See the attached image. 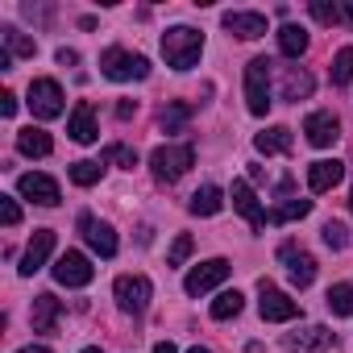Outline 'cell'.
I'll list each match as a JSON object with an SVG mask.
<instances>
[{
	"label": "cell",
	"instance_id": "cell-1",
	"mask_svg": "<svg viewBox=\"0 0 353 353\" xmlns=\"http://www.w3.org/2000/svg\"><path fill=\"white\" fill-rule=\"evenodd\" d=\"M200 54H204V34L200 30H192V26H170L162 34V59H166V67L192 71L200 63Z\"/></svg>",
	"mask_w": 353,
	"mask_h": 353
},
{
	"label": "cell",
	"instance_id": "cell-2",
	"mask_svg": "<svg viewBox=\"0 0 353 353\" xmlns=\"http://www.w3.org/2000/svg\"><path fill=\"white\" fill-rule=\"evenodd\" d=\"M196 166V150L188 145V141H166V145H158L154 154H150V170H154V179L158 183H174V179H183V174Z\"/></svg>",
	"mask_w": 353,
	"mask_h": 353
},
{
	"label": "cell",
	"instance_id": "cell-3",
	"mask_svg": "<svg viewBox=\"0 0 353 353\" xmlns=\"http://www.w3.org/2000/svg\"><path fill=\"white\" fill-rule=\"evenodd\" d=\"M100 75L112 79V83H129V79H145L150 75V59L145 54H133L125 46H108L100 54Z\"/></svg>",
	"mask_w": 353,
	"mask_h": 353
},
{
	"label": "cell",
	"instance_id": "cell-4",
	"mask_svg": "<svg viewBox=\"0 0 353 353\" xmlns=\"http://www.w3.org/2000/svg\"><path fill=\"white\" fill-rule=\"evenodd\" d=\"M270 59H250L245 63V108L254 112V117H266L270 112Z\"/></svg>",
	"mask_w": 353,
	"mask_h": 353
},
{
	"label": "cell",
	"instance_id": "cell-5",
	"mask_svg": "<svg viewBox=\"0 0 353 353\" xmlns=\"http://www.w3.org/2000/svg\"><path fill=\"white\" fill-rule=\"evenodd\" d=\"M112 299H117V307L125 316H141L150 307V299H154V287H150L145 274H121L112 283Z\"/></svg>",
	"mask_w": 353,
	"mask_h": 353
},
{
	"label": "cell",
	"instance_id": "cell-6",
	"mask_svg": "<svg viewBox=\"0 0 353 353\" xmlns=\"http://www.w3.org/2000/svg\"><path fill=\"white\" fill-rule=\"evenodd\" d=\"M258 312H262V320H270V324H287V320H295L299 316V303L287 295V291H279L274 283H258Z\"/></svg>",
	"mask_w": 353,
	"mask_h": 353
},
{
	"label": "cell",
	"instance_id": "cell-7",
	"mask_svg": "<svg viewBox=\"0 0 353 353\" xmlns=\"http://www.w3.org/2000/svg\"><path fill=\"white\" fill-rule=\"evenodd\" d=\"M67 96H63V88H59V79H34L30 83V112L38 117V121H54V117H63V104Z\"/></svg>",
	"mask_w": 353,
	"mask_h": 353
},
{
	"label": "cell",
	"instance_id": "cell-8",
	"mask_svg": "<svg viewBox=\"0 0 353 353\" xmlns=\"http://www.w3.org/2000/svg\"><path fill=\"white\" fill-rule=\"evenodd\" d=\"M229 262L225 258H208V262H200V266H192L188 270V279H183V291L188 295H204V291H212V287H221L225 279H229Z\"/></svg>",
	"mask_w": 353,
	"mask_h": 353
},
{
	"label": "cell",
	"instance_id": "cell-9",
	"mask_svg": "<svg viewBox=\"0 0 353 353\" xmlns=\"http://www.w3.org/2000/svg\"><path fill=\"white\" fill-rule=\"evenodd\" d=\"M96 279V266L79 254V250H67L59 262H54V283H63V287H88Z\"/></svg>",
	"mask_w": 353,
	"mask_h": 353
},
{
	"label": "cell",
	"instance_id": "cell-10",
	"mask_svg": "<svg viewBox=\"0 0 353 353\" xmlns=\"http://www.w3.org/2000/svg\"><path fill=\"white\" fill-rule=\"evenodd\" d=\"M17 192H21L26 200H34V204H42V208H54V204L63 200V192H59V183L50 179V174H38V170H30V174H21V179H17Z\"/></svg>",
	"mask_w": 353,
	"mask_h": 353
},
{
	"label": "cell",
	"instance_id": "cell-11",
	"mask_svg": "<svg viewBox=\"0 0 353 353\" xmlns=\"http://www.w3.org/2000/svg\"><path fill=\"white\" fill-rule=\"evenodd\" d=\"M79 233H83V241H88L100 258H112V254H117V229H112L108 221H96L92 212H83V216H79Z\"/></svg>",
	"mask_w": 353,
	"mask_h": 353
},
{
	"label": "cell",
	"instance_id": "cell-12",
	"mask_svg": "<svg viewBox=\"0 0 353 353\" xmlns=\"http://www.w3.org/2000/svg\"><path fill=\"white\" fill-rule=\"evenodd\" d=\"M279 258L287 262V279H291L295 287H312V279H316V258H312L307 250H299L295 241H287V245H279Z\"/></svg>",
	"mask_w": 353,
	"mask_h": 353
},
{
	"label": "cell",
	"instance_id": "cell-13",
	"mask_svg": "<svg viewBox=\"0 0 353 353\" xmlns=\"http://www.w3.org/2000/svg\"><path fill=\"white\" fill-rule=\"evenodd\" d=\"M283 345H287L291 353H324V349L332 345V332H328L324 324H303V328L287 332Z\"/></svg>",
	"mask_w": 353,
	"mask_h": 353
},
{
	"label": "cell",
	"instance_id": "cell-14",
	"mask_svg": "<svg viewBox=\"0 0 353 353\" xmlns=\"http://www.w3.org/2000/svg\"><path fill=\"white\" fill-rule=\"evenodd\" d=\"M54 254V229H34V241H30V250H26V258H21V279H34L42 266H46V258Z\"/></svg>",
	"mask_w": 353,
	"mask_h": 353
},
{
	"label": "cell",
	"instance_id": "cell-15",
	"mask_svg": "<svg viewBox=\"0 0 353 353\" xmlns=\"http://www.w3.org/2000/svg\"><path fill=\"white\" fill-rule=\"evenodd\" d=\"M229 200H233V208L250 221V229H254V233H262V229H266V212H262V204H258V196H254V188H250L245 179H237V183H233Z\"/></svg>",
	"mask_w": 353,
	"mask_h": 353
},
{
	"label": "cell",
	"instance_id": "cell-16",
	"mask_svg": "<svg viewBox=\"0 0 353 353\" xmlns=\"http://www.w3.org/2000/svg\"><path fill=\"white\" fill-rule=\"evenodd\" d=\"M67 133H71V141H79V145H92V141L100 137V125H96V108H92L88 100H79V104L71 108Z\"/></svg>",
	"mask_w": 353,
	"mask_h": 353
},
{
	"label": "cell",
	"instance_id": "cell-17",
	"mask_svg": "<svg viewBox=\"0 0 353 353\" xmlns=\"http://www.w3.org/2000/svg\"><path fill=\"white\" fill-rule=\"evenodd\" d=\"M303 133H307V141H312L316 150H328V145L341 137V121H336L332 112L320 108V112H312V117L303 121Z\"/></svg>",
	"mask_w": 353,
	"mask_h": 353
},
{
	"label": "cell",
	"instance_id": "cell-18",
	"mask_svg": "<svg viewBox=\"0 0 353 353\" xmlns=\"http://www.w3.org/2000/svg\"><path fill=\"white\" fill-rule=\"evenodd\" d=\"M221 21H225V30H229L233 38H241V42H254V38L266 34V17H262V13H245V9H237V13H225Z\"/></svg>",
	"mask_w": 353,
	"mask_h": 353
},
{
	"label": "cell",
	"instance_id": "cell-19",
	"mask_svg": "<svg viewBox=\"0 0 353 353\" xmlns=\"http://www.w3.org/2000/svg\"><path fill=\"white\" fill-rule=\"evenodd\" d=\"M341 174H345V166H341L336 158H320V162L307 166V188H312L316 196H324V192H332V188L341 183Z\"/></svg>",
	"mask_w": 353,
	"mask_h": 353
},
{
	"label": "cell",
	"instance_id": "cell-20",
	"mask_svg": "<svg viewBox=\"0 0 353 353\" xmlns=\"http://www.w3.org/2000/svg\"><path fill=\"white\" fill-rule=\"evenodd\" d=\"M59 316H63V299H54L50 291L34 295V312H30L34 332H54V328H59Z\"/></svg>",
	"mask_w": 353,
	"mask_h": 353
},
{
	"label": "cell",
	"instance_id": "cell-21",
	"mask_svg": "<svg viewBox=\"0 0 353 353\" xmlns=\"http://www.w3.org/2000/svg\"><path fill=\"white\" fill-rule=\"evenodd\" d=\"M254 145H258V154H291L295 137H291L287 125H270V129H262V133L254 137Z\"/></svg>",
	"mask_w": 353,
	"mask_h": 353
},
{
	"label": "cell",
	"instance_id": "cell-22",
	"mask_svg": "<svg viewBox=\"0 0 353 353\" xmlns=\"http://www.w3.org/2000/svg\"><path fill=\"white\" fill-rule=\"evenodd\" d=\"M225 208V192L216 188V183H208V188H200L192 200H188V212L192 216H216Z\"/></svg>",
	"mask_w": 353,
	"mask_h": 353
},
{
	"label": "cell",
	"instance_id": "cell-23",
	"mask_svg": "<svg viewBox=\"0 0 353 353\" xmlns=\"http://www.w3.org/2000/svg\"><path fill=\"white\" fill-rule=\"evenodd\" d=\"M17 150H21L26 158H46V154L54 150V141H50L46 129H34V125H30V129L17 133Z\"/></svg>",
	"mask_w": 353,
	"mask_h": 353
},
{
	"label": "cell",
	"instance_id": "cell-24",
	"mask_svg": "<svg viewBox=\"0 0 353 353\" xmlns=\"http://www.w3.org/2000/svg\"><path fill=\"white\" fill-rule=\"evenodd\" d=\"M312 88H316V79L307 71H299V67H287L283 71V100H307Z\"/></svg>",
	"mask_w": 353,
	"mask_h": 353
},
{
	"label": "cell",
	"instance_id": "cell-25",
	"mask_svg": "<svg viewBox=\"0 0 353 353\" xmlns=\"http://www.w3.org/2000/svg\"><path fill=\"white\" fill-rule=\"evenodd\" d=\"M188 121H192V104L174 100V104H166V108H162L158 129H162V133H183V129H188Z\"/></svg>",
	"mask_w": 353,
	"mask_h": 353
},
{
	"label": "cell",
	"instance_id": "cell-26",
	"mask_svg": "<svg viewBox=\"0 0 353 353\" xmlns=\"http://www.w3.org/2000/svg\"><path fill=\"white\" fill-rule=\"evenodd\" d=\"M0 38H5V50H9V54H17V59H34V54H38V42H34V38H26L17 26H5V30H0Z\"/></svg>",
	"mask_w": 353,
	"mask_h": 353
},
{
	"label": "cell",
	"instance_id": "cell-27",
	"mask_svg": "<svg viewBox=\"0 0 353 353\" xmlns=\"http://www.w3.org/2000/svg\"><path fill=\"white\" fill-rule=\"evenodd\" d=\"M279 50H283L287 59H299V54L307 50V30H303V26H283V30H279Z\"/></svg>",
	"mask_w": 353,
	"mask_h": 353
},
{
	"label": "cell",
	"instance_id": "cell-28",
	"mask_svg": "<svg viewBox=\"0 0 353 353\" xmlns=\"http://www.w3.org/2000/svg\"><path fill=\"white\" fill-rule=\"evenodd\" d=\"M312 212V200H287L274 212H266V225H287V221H303Z\"/></svg>",
	"mask_w": 353,
	"mask_h": 353
},
{
	"label": "cell",
	"instance_id": "cell-29",
	"mask_svg": "<svg viewBox=\"0 0 353 353\" xmlns=\"http://www.w3.org/2000/svg\"><path fill=\"white\" fill-rule=\"evenodd\" d=\"M324 303H328L332 316H353V287L349 283H332L328 295H324Z\"/></svg>",
	"mask_w": 353,
	"mask_h": 353
},
{
	"label": "cell",
	"instance_id": "cell-30",
	"mask_svg": "<svg viewBox=\"0 0 353 353\" xmlns=\"http://www.w3.org/2000/svg\"><path fill=\"white\" fill-rule=\"evenodd\" d=\"M100 174H104V162H92V158H79V162H71V183H79V188H92V183H100Z\"/></svg>",
	"mask_w": 353,
	"mask_h": 353
},
{
	"label": "cell",
	"instance_id": "cell-31",
	"mask_svg": "<svg viewBox=\"0 0 353 353\" xmlns=\"http://www.w3.org/2000/svg\"><path fill=\"white\" fill-rule=\"evenodd\" d=\"M245 307V295L241 291H221L216 299H212V320H229V316H237Z\"/></svg>",
	"mask_w": 353,
	"mask_h": 353
},
{
	"label": "cell",
	"instance_id": "cell-32",
	"mask_svg": "<svg viewBox=\"0 0 353 353\" xmlns=\"http://www.w3.org/2000/svg\"><path fill=\"white\" fill-rule=\"evenodd\" d=\"M100 162H104V166H125V170H133V166H137V150H129V145L112 141V145H104Z\"/></svg>",
	"mask_w": 353,
	"mask_h": 353
},
{
	"label": "cell",
	"instance_id": "cell-33",
	"mask_svg": "<svg viewBox=\"0 0 353 353\" xmlns=\"http://www.w3.org/2000/svg\"><path fill=\"white\" fill-rule=\"evenodd\" d=\"M332 83L336 88L353 83V46H341L336 50V59H332Z\"/></svg>",
	"mask_w": 353,
	"mask_h": 353
},
{
	"label": "cell",
	"instance_id": "cell-34",
	"mask_svg": "<svg viewBox=\"0 0 353 353\" xmlns=\"http://www.w3.org/2000/svg\"><path fill=\"white\" fill-rule=\"evenodd\" d=\"M307 13H312L320 26H341V21H345L341 5H328V0H312V5H307Z\"/></svg>",
	"mask_w": 353,
	"mask_h": 353
},
{
	"label": "cell",
	"instance_id": "cell-35",
	"mask_svg": "<svg viewBox=\"0 0 353 353\" xmlns=\"http://www.w3.org/2000/svg\"><path fill=\"white\" fill-rule=\"evenodd\" d=\"M320 237H324V245H328V250H336V254L349 245V229H345L341 221H328V225L320 229Z\"/></svg>",
	"mask_w": 353,
	"mask_h": 353
},
{
	"label": "cell",
	"instance_id": "cell-36",
	"mask_svg": "<svg viewBox=\"0 0 353 353\" xmlns=\"http://www.w3.org/2000/svg\"><path fill=\"white\" fill-rule=\"evenodd\" d=\"M192 250H196V241L188 233H179V237H174V245H170V254H166V266H183L192 258Z\"/></svg>",
	"mask_w": 353,
	"mask_h": 353
},
{
	"label": "cell",
	"instance_id": "cell-37",
	"mask_svg": "<svg viewBox=\"0 0 353 353\" xmlns=\"http://www.w3.org/2000/svg\"><path fill=\"white\" fill-rule=\"evenodd\" d=\"M0 221H5L9 229L21 221V208H17V200H13V196H0Z\"/></svg>",
	"mask_w": 353,
	"mask_h": 353
},
{
	"label": "cell",
	"instance_id": "cell-38",
	"mask_svg": "<svg viewBox=\"0 0 353 353\" xmlns=\"http://www.w3.org/2000/svg\"><path fill=\"white\" fill-rule=\"evenodd\" d=\"M17 112V96L13 92H0V117H13Z\"/></svg>",
	"mask_w": 353,
	"mask_h": 353
},
{
	"label": "cell",
	"instance_id": "cell-39",
	"mask_svg": "<svg viewBox=\"0 0 353 353\" xmlns=\"http://www.w3.org/2000/svg\"><path fill=\"white\" fill-rule=\"evenodd\" d=\"M133 112H137V104H133V100H121V104H117V117H121V121H129Z\"/></svg>",
	"mask_w": 353,
	"mask_h": 353
},
{
	"label": "cell",
	"instance_id": "cell-40",
	"mask_svg": "<svg viewBox=\"0 0 353 353\" xmlns=\"http://www.w3.org/2000/svg\"><path fill=\"white\" fill-rule=\"evenodd\" d=\"M59 63H63V67H75V63H79V54H75V50H67V46H63V50H59Z\"/></svg>",
	"mask_w": 353,
	"mask_h": 353
},
{
	"label": "cell",
	"instance_id": "cell-41",
	"mask_svg": "<svg viewBox=\"0 0 353 353\" xmlns=\"http://www.w3.org/2000/svg\"><path fill=\"white\" fill-rule=\"evenodd\" d=\"M154 353H179V349H174L170 341H158V345H154Z\"/></svg>",
	"mask_w": 353,
	"mask_h": 353
},
{
	"label": "cell",
	"instance_id": "cell-42",
	"mask_svg": "<svg viewBox=\"0 0 353 353\" xmlns=\"http://www.w3.org/2000/svg\"><path fill=\"white\" fill-rule=\"evenodd\" d=\"M17 353H50L46 345H26V349H17Z\"/></svg>",
	"mask_w": 353,
	"mask_h": 353
},
{
	"label": "cell",
	"instance_id": "cell-43",
	"mask_svg": "<svg viewBox=\"0 0 353 353\" xmlns=\"http://www.w3.org/2000/svg\"><path fill=\"white\" fill-rule=\"evenodd\" d=\"M341 13H345V21L353 26V0H349V5H341Z\"/></svg>",
	"mask_w": 353,
	"mask_h": 353
},
{
	"label": "cell",
	"instance_id": "cell-44",
	"mask_svg": "<svg viewBox=\"0 0 353 353\" xmlns=\"http://www.w3.org/2000/svg\"><path fill=\"white\" fill-rule=\"evenodd\" d=\"M188 353H208V349H200V345H196V349H188Z\"/></svg>",
	"mask_w": 353,
	"mask_h": 353
},
{
	"label": "cell",
	"instance_id": "cell-45",
	"mask_svg": "<svg viewBox=\"0 0 353 353\" xmlns=\"http://www.w3.org/2000/svg\"><path fill=\"white\" fill-rule=\"evenodd\" d=\"M349 208H353V188H349Z\"/></svg>",
	"mask_w": 353,
	"mask_h": 353
},
{
	"label": "cell",
	"instance_id": "cell-46",
	"mask_svg": "<svg viewBox=\"0 0 353 353\" xmlns=\"http://www.w3.org/2000/svg\"><path fill=\"white\" fill-rule=\"evenodd\" d=\"M83 353H100V349H96V345H92V349H83Z\"/></svg>",
	"mask_w": 353,
	"mask_h": 353
}]
</instances>
